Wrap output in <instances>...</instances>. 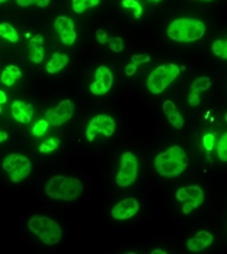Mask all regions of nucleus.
<instances>
[{
	"label": "nucleus",
	"instance_id": "c9c22d12",
	"mask_svg": "<svg viewBox=\"0 0 227 254\" xmlns=\"http://www.w3.org/2000/svg\"><path fill=\"white\" fill-rule=\"evenodd\" d=\"M135 71H137V65L135 64H132V63H130L127 67H125V74L130 77V76H134L135 74Z\"/></svg>",
	"mask_w": 227,
	"mask_h": 254
},
{
	"label": "nucleus",
	"instance_id": "6e6552de",
	"mask_svg": "<svg viewBox=\"0 0 227 254\" xmlns=\"http://www.w3.org/2000/svg\"><path fill=\"white\" fill-rule=\"evenodd\" d=\"M75 114V103L70 99L61 100L56 108H51L45 112V121L53 125V127H58L66 124L67 121H70Z\"/></svg>",
	"mask_w": 227,
	"mask_h": 254
},
{
	"label": "nucleus",
	"instance_id": "473e14b6",
	"mask_svg": "<svg viewBox=\"0 0 227 254\" xmlns=\"http://www.w3.org/2000/svg\"><path fill=\"white\" fill-rule=\"evenodd\" d=\"M108 34H107V31L105 29H98L96 31V41H98V44L99 45H104V44H107V41H108Z\"/></svg>",
	"mask_w": 227,
	"mask_h": 254
},
{
	"label": "nucleus",
	"instance_id": "37998d69",
	"mask_svg": "<svg viewBox=\"0 0 227 254\" xmlns=\"http://www.w3.org/2000/svg\"><path fill=\"white\" fill-rule=\"evenodd\" d=\"M203 1H211V0H203Z\"/></svg>",
	"mask_w": 227,
	"mask_h": 254
},
{
	"label": "nucleus",
	"instance_id": "39448f33",
	"mask_svg": "<svg viewBox=\"0 0 227 254\" xmlns=\"http://www.w3.org/2000/svg\"><path fill=\"white\" fill-rule=\"evenodd\" d=\"M179 67L176 64H163L159 65L157 68H154L150 73V76L147 77V89L154 95H160L166 90V87L169 86L172 81H175V78L179 74Z\"/></svg>",
	"mask_w": 227,
	"mask_h": 254
},
{
	"label": "nucleus",
	"instance_id": "f3484780",
	"mask_svg": "<svg viewBox=\"0 0 227 254\" xmlns=\"http://www.w3.org/2000/svg\"><path fill=\"white\" fill-rule=\"evenodd\" d=\"M20 77H22V71L19 70V67L13 65V64H9V65L3 70L1 77L0 78H1V83H3V84H6V86H13L15 81Z\"/></svg>",
	"mask_w": 227,
	"mask_h": 254
},
{
	"label": "nucleus",
	"instance_id": "ea45409f",
	"mask_svg": "<svg viewBox=\"0 0 227 254\" xmlns=\"http://www.w3.org/2000/svg\"><path fill=\"white\" fill-rule=\"evenodd\" d=\"M151 254H166V252L165 250H153Z\"/></svg>",
	"mask_w": 227,
	"mask_h": 254
},
{
	"label": "nucleus",
	"instance_id": "412c9836",
	"mask_svg": "<svg viewBox=\"0 0 227 254\" xmlns=\"http://www.w3.org/2000/svg\"><path fill=\"white\" fill-rule=\"evenodd\" d=\"M58 147H60V139H57V138H50V139H45V141L39 145L38 151L42 153V154H50V153L56 151Z\"/></svg>",
	"mask_w": 227,
	"mask_h": 254
},
{
	"label": "nucleus",
	"instance_id": "c85d7f7f",
	"mask_svg": "<svg viewBox=\"0 0 227 254\" xmlns=\"http://www.w3.org/2000/svg\"><path fill=\"white\" fill-rule=\"evenodd\" d=\"M51 0H16L20 7H26V6H31V4H37L39 7H47L50 4Z\"/></svg>",
	"mask_w": 227,
	"mask_h": 254
},
{
	"label": "nucleus",
	"instance_id": "bb28decb",
	"mask_svg": "<svg viewBox=\"0 0 227 254\" xmlns=\"http://www.w3.org/2000/svg\"><path fill=\"white\" fill-rule=\"evenodd\" d=\"M217 154H219V158L226 163L227 161V134H225L222 139L219 141V145H217Z\"/></svg>",
	"mask_w": 227,
	"mask_h": 254
},
{
	"label": "nucleus",
	"instance_id": "b1692460",
	"mask_svg": "<svg viewBox=\"0 0 227 254\" xmlns=\"http://www.w3.org/2000/svg\"><path fill=\"white\" fill-rule=\"evenodd\" d=\"M122 6L127 7V9H131L134 12V18L135 19H140L141 15H143V7L140 4V1L137 0H122Z\"/></svg>",
	"mask_w": 227,
	"mask_h": 254
},
{
	"label": "nucleus",
	"instance_id": "f03ea898",
	"mask_svg": "<svg viewBox=\"0 0 227 254\" xmlns=\"http://www.w3.org/2000/svg\"><path fill=\"white\" fill-rule=\"evenodd\" d=\"M83 192V183L69 176L51 177L45 185V195L58 200H76Z\"/></svg>",
	"mask_w": 227,
	"mask_h": 254
},
{
	"label": "nucleus",
	"instance_id": "cd10ccee",
	"mask_svg": "<svg viewBox=\"0 0 227 254\" xmlns=\"http://www.w3.org/2000/svg\"><path fill=\"white\" fill-rule=\"evenodd\" d=\"M107 44H110V48L114 53H121L124 50V39L119 37H114V38H108Z\"/></svg>",
	"mask_w": 227,
	"mask_h": 254
},
{
	"label": "nucleus",
	"instance_id": "2f4dec72",
	"mask_svg": "<svg viewBox=\"0 0 227 254\" xmlns=\"http://www.w3.org/2000/svg\"><path fill=\"white\" fill-rule=\"evenodd\" d=\"M197 237L198 238H201L206 244H207L208 247L213 244V241H214V237L211 233H208V231H200V233H197Z\"/></svg>",
	"mask_w": 227,
	"mask_h": 254
},
{
	"label": "nucleus",
	"instance_id": "423d86ee",
	"mask_svg": "<svg viewBox=\"0 0 227 254\" xmlns=\"http://www.w3.org/2000/svg\"><path fill=\"white\" fill-rule=\"evenodd\" d=\"M31 161L22 154H9L3 160V170L9 175L13 183H19L31 173Z\"/></svg>",
	"mask_w": 227,
	"mask_h": 254
},
{
	"label": "nucleus",
	"instance_id": "58836bf2",
	"mask_svg": "<svg viewBox=\"0 0 227 254\" xmlns=\"http://www.w3.org/2000/svg\"><path fill=\"white\" fill-rule=\"evenodd\" d=\"M7 138H9L7 132H4V131H0V142H4Z\"/></svg>",
	"mask_w": 227,
	"mask_h": 254
},
{
	"label": "nucleus",
	"instance_id": "9b49d317",
	"mask_svg": "<svg viewBox=\"0 0 227 254\" xmlns=\"http://www.w3.org/2000/svg\"><path fill=\"white\" fill-rule=\"evenodd\" d=\"M54 29L56 32L60 35L61 42L64 45H73L76 41V31H75V23L73 20L67 16H58L54 20Z\"/></svg>",
	"mask_w": 227,
	"mask_h": 254
},
{
	"label": "nucleus",
	"instance_id": "7ed1b4c3",
	"mask_svg": "<svg viewBox=\"0 0 227 254\" xmlns=\"http://www.w3.org/2000/svg\"><path fill=\"white\" fill-rule=\"evenodd\" d=\"M166 34L170 39L178 41V42H194L204 37L206 23L200 19L181 18L170 23Z\"/></svg>",
	"mask_w": 227,
	"mask_h": 254
},
{
	"label": "nucleus",
	"instance_id": "9d476101",
	"mask_svg": "<svg viewBox=\"0 0 227 254\" xmlns=\"http://www.w3.org/2000/svg\"><path fill=\"white\" fill-rule=\"evenodd\" d=\"M113 71L108 67L101 65L95 71V81L91 84L89 89L94 95H105L113 87Z\"/></svg>",
	"mask_w": 227,
	"mask_h": 254
},
{
	"label": "nucleus",
	"instance_id": "20e7f679",
	"mask_svg": "<svg viewBox=\"0 0 227 254\" xmlns=\"http://www.w3.org/2000/svg\"><path fill=\"white\" fill-rule=\"evenodd\" d=\"M28 228L47 246H56L63 238L61 227L48 216L34 215L28 221Z\"/></svg>",
	"mask_w": 227,
	"mask_h": 254
},
{
	"label": "nucleus",
	"instance_id": "7c9ffc66",
	"mask_svg": "<svg viewBox=\"0 0 227 254\" xmlns=\"http://www.w3.org/2000/svg\"><path fill=\"white\" fill-rule=\"evenodd\" d=\"M214 144H216V141H214V135H213V134H206L204 138H203V145H204V148H206L207 151H213Z\"/></svg>",
	"mask_w": 227,
	"mask_h": 254
},
{
	"label": "nucleus",
	"instance_id": "ddd939ff",
	"mask_svg": "<svg viewBox=\"0 0 227 254\" xmlns=\"http://www.w3.org/2000/svg\"><path fill=\"white\" fill-rule=\"evenodd\" d=\"M12 115L20 124H28L34 117V106L22 100H15L12 103Z\"/></svg>",
	"mask_w": 227,
	"mask_h": 254
},
{
	"label": "nucleus",
	"instance_id": "aec40b11",
	"mask_svg": "<svg viewBox=\"0 0 227 254\" xmlns=\"http://www.w3.org/2000/svg\"><path fill=\"white\" fill-rule=\"evenodd\" d=\"M101 0H73V10L76 13H83L85 10L98 6Z\"/></svg>",
	"mask_w": 227,
	"mask_h": 254
},
{
	"label": "nucleus",
	"instance_id": "5701e85b",
	"mask_svg": "<svg viewBox=\"0 0 227 254\" xmlns=\"http://www.w3.org/2000/svg\"><path fill=\"white\" fill-rule=\"evenodd\" d=\"M187 247H188L189 252H194V253H198V252H203V250H206L208 246L201 240V238H198L197 235L195 237H192V238H189L188 241H187Z\"/></svg>",
	"mask_w": 227,
	"mask_h": 254
},
{
	"label": "nucleus",
	"instance_id": "c03bdc74",
	"mask_svg": "<svg viewBox=\"0 0 227 254\" xmlns=\"http://www.w3.org/2000/svg\"><path fill=\"white\" fill-rule=\"evenodd\" d=\"M0 112H1V105H0Z\"/></svg>",
	"mask_w": 227,
	"mask_h": 254
},
{
	"label": "nucleus",
	"instance_id": "e433bc0d",
	"mask_svg": "<svg viewBox=\"0 0 227 254\" xmlns=\"http://www.w3.org/2000/svg\"><path fill=\"white\" fill-rule=\"evenodd\" d=\"M176 199L179 202H185L187 200V193H185V189L184 188H181V189L176 190Z\"/></svg>",
	"mask_w": 227,
	"mask_h": 254
},
{
	"label": "nucleus",
	"instance_id": "a19ab883",
	"mask_svg": "<svg viewBox=\"0 0 227 254\" xmlns=\"http://www.w3.org/2000/svg\"><path fill=\"white\" fill-rule=\"evenodd\" d=\"M150 1H156V3H159V1H162V0H150Z\"/></svg>",
	"mask_w": 227,
	"mask_h": 254
},
{
	"label": "nucleus",
	"instance_id": "4be33fe9",
	"mask_svg": "<svg viewBox=\"0 0 227 254\" xmlns=\"http://www.w3.org/2000/svg\"><path fill=\"white\" fill-rule=\"evenodd\" d=\"M211 87V80L206 76H203V77H198L195 78L194 81H192V84H191V90H194V92H204V90H208Z\"/></svg>",
	"mask_w": 227,
	"mask_h": 254
},
{
	"label": "nucleus",
	"instance_id": "72a5a7b5",
	"mask_svg": "<svg viewBox=\"0 0 227 254\" xmlns=\"http://www.w3.org/2000/svg\"><path fill=\"white\" fill-rule=\"evenodd\" d=\"M200 102H201V99H200V95L197 93V92H194V90H191V93H189L188 96V103L191 106H198L200 105Z\"/></svg>",
	"mask_w": 227,
	"mask_h": 254
},
{
	"label": "nucleus",
	"instance_id": "6ab92c4d",
	"mask_svg": "<svg viewBox=\"0 0 227 254\" xmlns=\"http://www.w3.org/2000/svg\"><path fill=\"white\" fill-rule=\"evenodd\" d=\"M211 51L214 56H217L219 59H227V41L226 39H217L213 42L211 45Z\"/></svg>",
	"mask_w": 227,
	"mask_h": 254
},
{
	"label": "nucleus",
	"instance_id": "393cba45",
	"mask_svg": "<svg viewBox=\"0 0 227 254\" xmlns=\"http://www.w3.org/2000/svg\"><path fill=\"white\" fill-rule=\"evenodd\" d=\"M48 127H50V124H48L45 119H39L37 124L34 125V128H32L34 137H44L45 132H47V129H48Z\"/></svg>",
	"mask_w": 227,
	"mask_h": 254
},
{
	"label": "nucleus",
	"instance_id": "f257e3e1",
	"mask_svg": "<svg viewBox=\"0 0 227 254\" xmlns=\"http://www.w3.org/2000/svg\"><path fill=\"white\" fill-rule=\"evenodd\" d=\"M188 166V157L179 145H172L165 153L154 158V169L163 177H176L184 173Z\"/></svg>",
	"mask_w": 227,
	"mask_h": 254
},
{
	"label": "nucleus",
	"instance_id": "4468645a",
	"mask_svg": "<svg viewBox=\"0 0 227 254\" xmlns=\"http://www.w3.org/2000/svg\"><path fill=\"white\" fill-rule=\"evenodd\" d=\"M28 56L35 64H39L44 60V38L42 35H34L28 42Z\"/></svg>",
	"mask_w": 227,
	"mask_h": 254
},
{
	"label": "nucleus",
	"instance_id": "1a4fd4ad",
	"mask_svg": "<svg viewBox=\"0 0 227 254\" xmlns=\"http://www.w3.org/2000/svg\"><path fill=\"white\" fill-rule=\"evenodd\" d=\"M115 132V121L108 115L95 117L86 128V139L94 141L96 134H102L105 137H111Z\"/></svg>",
	"mask_w": 227,
	"mask_h": 254
},
{
	"label": "nucleus",
	"instance_id": "4c0bfd02",
	"mask_svg": "<svg viewBox=\"0 0 227 254\" xmlns=\"http://www.w3.org/2000/svg\"><path fill=\"white\" fill-rule=\"evenodd\" d=\"M6 100H7V98H6V93H4L3 90H0V105H4V103H6Z\"/></svg>",
	"mask_w": 227,
	"mask_h": 254
},
{
	"label": "nucleus",
	"instance_id": "a211bd4d",
	"mask_svg": "<svg viewBox=\"0 0 227 254\" xmlns=\"http://www.w3.org/2000/svg\"><path fill=\"white\" fill-rule=\"evenodd\" d=\"M0 37L4 39H7L9 42H18L19 35L16 32V29L10 25V23H0Z\"/></svg>",
	"mask_w": 227,
	"mask_h": 254
},
{
	"label": "nucleus",
	"instance_id": "c756f323",
	"mask_svg": "<svg viewBox=\"0 0 227 254\" xmlns=\"http://www.w3.org/2000/svg\"><path fill=\"white\" fill-rule=\"evenodd\" d=\"M151 57L149 54H134L131 56V63L135 65H140L143 63H150Z\"/></svg>",
	"mask_w": 227,
	"mask_h": 254
},
{
	"label": "nucleus",
	"instance_id": "dca6fc26",
	"mask_svg": "<svg viewBox=\"0 0 227 254\" xmlns=\"http://www.w3.org/2000/svg\"><path fill=\"white\" fill-rule=\"evenodd\" d=\"M185 189V193H187V200L185 202H189L194 209L198 208L203 202H204V192L200 186H187L184 188Z\"/></svg>",
	"mask_w": 227,
	"mask_h": 254
},
{
	"label": "nucleus",
	"instance_id": "79ce46f5",
	"mask_svg": "<svg viewBox=\"0 0 227 254\" xmlns=\"http://www.w3.org/2000/svg\"><path fill=\"white\" fill-rule=\"evenodd\" d=\"M4 1H7V0H0V4H1V3H4Z\"/></svg>",
	"mask_w": 227,
	"mask_h": 254
},
{
	"label": "nucleus",
	"instance_id": "a878e982",
	"mask_svg": "<svg viewBox=\"0 0 227 254\" xmlns=\"http://www.w3.org/2000/svg\"><path fill=\"white\" fill-rule=\"evenodd\" d=\"M166 117H168V121H169L170 124L173 125V128H176V129H181V128H184V124H185V121H184L182 115L178 112V109H176L175 112L169 114V115H166Z\"/></svg>",
	"mask_w": 227,
	"mask_h": 254
},
{
	"label": "nucleus",
	"instance_id": "2eb2a0df",
	"mask_svg": "<svg viewBox=\"0 0 227 254\" xmlns=\"http://www.w3.org/2000/svg\"><path fill=\"white\" fill-rule=\"evenodd\" d=\"M67 64H69V56L67 54L54 53L48 61V64H47V71L50 74H56L58 71H61Z\"/></svg>",
	"mask_w": 227,
	"mask_h": 254
},
{
	"label": "nucleus",
	"instance_id": "0eeeda50",
	"mask_svg": "<svg viewBox=\"0 0 227 254\" xmlns=\"http://www.w3.org/2000/svg\"><path fill=\"white\" fill-rule=\"evenodd\" d=\"M138 161L137 157L130 151H125L119 158V172L116 175V185L121 188H127L132 185L137 179Z\"/></svg>",
	"mask_w": 227,
	"mask_h": 254
},
{
	"label": "nucleus",
	"instance_id": "f8f14e48",
	"mask_svg": "<svg viewBox=\"0 0 227 254\" xmlns=\"http://www.w3.org/2000/svg\"><path fill=\"white\" fill-rule=\"evenodd\" d=\"M140 209V205H138V200L134 199V197H127L121 202H118L115 206L113 208V218L115 219H130L132 216L135 215Z\"/></svg>",
	"mask_w": 227,
	"mask_h": 254
},
{
	"label": "nucleus",
	"instance_id": "f704fd0d",
	"mask_svg": "<svg viewBox=\"0 0 227 254\" xmlns=\"http://www.w3.org/2000/svg\"><path fill=\"white\" fill-rule=\"evenodd\" d=\"M176 111V105L172 102V100H165L163 102V112L166 114V115H169L172 112H175Z\"/></svg>",
	"mask_w": 227,
	"mask_h": 254
}]
</instances>
